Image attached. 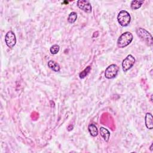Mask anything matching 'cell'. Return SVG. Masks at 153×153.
<instances>
[{
  "mask_svg": "<svg viewBox=\"0 0 153 153\" xmlns=\"http://www.w3.org/2000/svg\"><path fill=\"white\" fill-rule=\"evenodd\" d=\"M133 38V35L131 33L126 32L121 34L118 38L117 41V46L120 48H124L132 43Z\"/></svg>",
  "mask_w": 153,
  "mask_h": 153,
  "instance_id": "cell-1",
  "label": "cell"
},
{
  "mask_svg": "<svg viewBox=\"0 0 153 153\" xmlns=\"http://www.w3.org/2000/svg\"><path fill=\"white\" fill-rule=\"evenodd\" d=\"M117 20L119 24L122 26H127L131 20L130 14L126 10H121L118 15Z\"/></svg>",
  "mask_w": 153,
  "mask_h": 153,
  "instance_id": "cell-2",
  "label": "cell"
},
{
  "mask_svg": "<svg viewBox=\"0 0 153 153\" xmlns=\"http://www.w3.org/2000/svg\"><path fill=\"white\" fill-rule=\"evenodd\" d=\"M136 34L139 37H140L142 40L148 43L149 46L152 45V37L149 33H148L145 29L139 28L136 30Z\"/></svg>",
  "mask_w": 153,
  "mask_h": 153,
  "instance_id": "cell-3",
  "label": "cell"
},
{
  "mask_svg": "<svg viewBox=\"0 0 153 153\" xmlns=\"http://www.w3.org/2000/svg\"><path fill=\"white\" fill-rule=\"evenodd\" d=\"M135 63V57L131 55H128L123 61L122 62V68L124 72L128 71L129 70H130L133 66L134 65Z\"/></svg>",
  "mask_w": 153,
  "mask_h": 153,
  "instance_id": "cell-4",
  "label": "cell"
},
{
  "mask_svg": "<svg viewBox=\"0 0 153 153\" xmlns=\"http://www.w3.org/2000/svg\"><path fill=\"white\" fill-rule=\"evenodd\" d=\"M119 68L117 65L115 64H112L109 65L105 70V77L108 79H112L115 78L118 72Z\"/></svg>",
  "mask_w": 153,
  "mask_h": 153,
  "instance_id": "cell-5",
  "label": "cell"
},
{
  "mask_svg": "<svg viewBox=\"0 0 153 153\" xmlns=\"http://www.w3.org/2000/svg\"><path fill=\"white\" fill-rule=\"evenodd\" d=\"M5 41L7 46L9 48H13L16 45V37L13 32L10 30V31H9L6 34L5 37Z\"/></svg>",
  "mask_w": 153,
  "mask_h": 153,
  "instance_id": "cell-6",
  "label": "cell"
},
{
  "mask_svg": "<svg viewBox=\"0 0 153 153\" xmlns=\"http://www.w3.org/2000/svg\"><path fill=\"white\" fill-rule=\"evenodd\" d=\"M77 6L79 9L88 13H91L92 10L90 2L87 0H79L77 1Z\"/></svg>",
  "mask_w": 153,
  "mask_h": 153,
  "instance_id": "cell-7",
  "label": "cell"
},
{
  "mask_svg": "<svg viewBox=\"0 0 153 153\" xmlns=\"http://www.w3.org/2000/svg\"><path fill=\"white\" fill-rule=\"evenodd\" d=\"M145 126L149 130L153 128V117L151 113L148 112L145 115Z\"/></svg>",
  "mask_w": 153,
  "mask_h": 153,
  "instance_id": "cell-8",
  "label": "cell"
},
{
  "mask_svg": "<svg viewBox=\"0 0 153 153\" xmlns=\"http://www.w3.org/2000/svg\"><path fill=\"white\" fill-rule=\"evenodd\" d=\"M100 134L106 142H108L109 137H110V132H109V131L108 129H107L103 127L101 128H100Z\"/></svg>",
  "mask_w": 153,
  "mask_h": 153,
  "instance_id": "cell-9",
  "label": "cell"
},
{
  "mask_svg": "<svg viewBox=\"0 0 153 153\" xmlns=\"http://www.w3.org/2000/svg\"><path fill=\"white\" fill-rule=\"evenodd\" d=\"M48 67L54 72H59L60 68L59 65L53 60H49L48 62Z\"/></svg>",
  "mask_w": 153,
  "mask_h": 153,
  "instance_id": "cell-10",
  "label": "cell"
},
{
  "mask_svg": "<svg viewBox=\"0 0 153 153\" xmlns=\"http://www.w3.org/2000/svg\"><path fill=\"white\" fill-rule=\"evenodd\" d=\"M88 129L90 134L92 136L95 137V136H96L98 135V130L97 127L94 124L90 125L88 126Z\"/></svg>",
  "mask_w": 153,
  "mask_h": 153,
  "instance_id": "cell-11",
  "label": "cell"
},
{
  "mask_svg": "<svg viewBox=\"0 0 153 153\" xmlns=\"http://www.w3.org/2000/svg\"><path fill=\"white\" fill-rule=\"evenodd\" d=\"M144 3V1H139V0H135V1H132L131 2V8L133 9V10H136V9H139L142 4Z\"/></svg>",
  "mask_w": 153,
  "mask_h": 153,
  "instance_id": "cell-12",
  "label": "cell"
},
{
  "mask_svg": "<svg viewBox=\"0 0 153 153\" xmlns=\"http://www.w3.org/2000/svg\"><path fill=\"white\" fill-rule=\"evenodd\" d=\"M77 19V14L75 12H71L68 17V21L70 23H74Z\"/></svg>",
  "mask_w": 153,
  "mask_h": 153,
  "instance_id": "cell-13",
  "label": "cell"
},
{
  "mask_svg": "<svg viewBox=\"0 0 153 153\" xmlns=\"http://www.w3.org/2000/svg\"><path fill=\"white\" fill-rule=\"evenodd\" d=\"M90 70H91V67H90V66L87 67L86 69H84V70H83L81 73H80V74H79L80 78H85L88 74Z\"/></svg>",
  "mask_w": 153,
  "mask_h": 153,
  "instance_id": "cell-14",
  "label": "cell"
},
{
  "mask_svg": "<svg viewBox=\"0 0 153 153\" xmlns=\"http://www.w3.org/2000/svg\"><path fill=\"white\" fill-rule=\"evenodd\" d=\"M60 50V47L59 46L57 45V44H54L53 46H52L51 47H50V51L51 52V54H57L59 51Z\"/></svg>",
  "mask_w": 153,
  "mask_h": 153,
  "instance_id": "cell-15",
  "label": "cell"
},
{
  "mask_svg": "<svg viewBox=\"0 0 153 153\" xmlns=\"http://www.w3.org/2000/svg\"><path fill=\"white\" fill-rule=\"evenodd\" d=\"M152 144H151V146H150V150H151V151H152Z\"/></svg>",
  "mask_w": 153,
  "mask_h": 153,
  "instance_id": "cell-16",
  "label": "cell"
}]
</instances>
